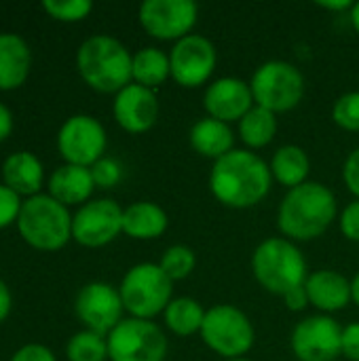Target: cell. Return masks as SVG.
<instances>
[{
	"instance_id": "35",
	"label": "cell",
	"mask_w": 359,
	"mask_h": 361,
	"mask_svg": "<svg viewBox=\"0 0 359 361\" xmlns=\"http://www.w3.org/2000/svg\"><path fill=\"white\" fill-rule=\"evenodd\" d=\"M341 355L347 357L349 361H359V322L343 328Z\"/></svg>"
},
{
	"instance_id": "43",
	"label": "cell",
	"mask_w": 359,
	"mask_h": 361,
	"mask_svg": "<svg viewBox=\"0 0 359 361\" xmlns=\"http://www.w3.org/2000/svg\"><path fill=\"white\" fill-rule=\"evenodd\" d=\"M351 300L359 307V273L351 279Z\"/></svg>"
},
{
	"instance_id": "17",
	"label": "cell",
	"mask_w": 359,
	"mask_h": 361,
	"mask_svg": "<svg viewBox=\"0 0 359 361\" xmlns=\"http://www.w3.org/2000/svg\"><path fill=\"white\" fill-rule=\"evenodd\" d=\"M112 114L127 133H146L159 118V99L152 89L131 82L114 95Z\"/></svg>"
},
{
	"instance_id": "15",
	"label": "cell",
	"mask_w": 359,
	"mask_h": 361,
	"mask_svg": "<svg viewBox=\"0 0 359 361\" xmlns=\"http://www.w3.org/2000/svg\"><path fill=\"white\" fill-rule=\"evenodd\" d=\"M123 300L116 288L104 281L87 283L76 296V315L87 330L108 336L123 322Z\"/></svg>"
},
{
	"instance_id": "34",
	"label": "cell",
	"mask_w": 359,
	"mask_h": 361,
	"mask_svg": "<svg viewBox=\"0 0 359 361\" xmlns=\"http://www.w3.org/2000/svg\"><path fill=\"white\" fill-rule=\"evenodd\" d=\"M341 233L345 239L359 243V199L351 201L343 212H341Z\"/></svg>"
},
{
	"instance_id": "8",
	"label": "cell",
	"mask_w": 359,
	"mask_h": 361,
	"mask_svg": "<svg viewBox=\"0 0 359 361\" xmlns=\"http://www.w3.org/2000/svg\"><path fill=\"white\" fill-rule=\"evenodd\" d=\"M201 341L224 360H239L254 347L256 332L250 317L233 305H216L205 311Z\"/></svg>"
},
{
	"instance_id": "42",
	"label": "cell",
	"mask_w": 359,
	"mask_h": 361,
	"mask_svg": "<svg viewBox=\"0 0 359 361\" xmlns=\"http://www.w3.org/2000/svg\"><path fill=\"white\" fill-rule=\"evenodd\" d=\"M349 19H351V23H353L355 32L359 34V2H353V8L349 11Z\"/></svg>"
},
{
	"instance_id": "11",
	"label": "cell",
	"mask_w": 359,
	"mask_h": 361,
	"mask_svg": "<svg viewBox=\"0 0 359 361\" xmlns=\"http://www.w3.org/2000/svg\"><path fill=\"white\" fill-rule=\"evenodd\" d=\"M106 144L108 140H106L104 125L89 114L70 116L57 133L59 154L70 165H80V167L95 165L99 159H104Z\"/></svg>"
},
{
	"instance_id": "31",
	"label": "cell",
	"mask_w": 359,
	"mask_h": 361,
	"mask_svg": "<svg viewBox=\"0 0 359 361\" xmlns=\"http://www.w3.org/2000/svg\"><path fill=\"white\" fill-rule=\"evenodd\" d=\"M42 8L57 21H80L91 13L93 4L89 0H44Z\"/></svg>"
},
{
	"instance_id": "12",
	"label": "cell",
	"mask_w": 359,
	"mask_h": 361,
	"mask_svg": "<svg viewBox=\"0 0 359 361\" xmlns=\"http://www.w3.org/2000/svg\"><path fill=\"white\" fill-rule=\"evenodd\" d=\"M216 61L218 53L214 42L201 34H188L169 53L171 78L184 89H197L212 78Z\"/></svg>"
},
{
	"instance_id": "9",
	"label": "cell",
	"mask_w": 359,
	"mask_h": 361,
	"mask_svg": "<svg viewBox=\"0 0 359 361\" xmlns=\"http://www.w3.org/2000/svg\"><path fill=\"white\" fill-rule=\"evenodd\" d=\"M110 361H165L167 336L150 319H123L108 336Z\"/></svg>"
},
{
	"instance_id": "3",
	"label": "cell",
	"mask_w": 359,
	"mask_h": 361,
	"mask_svg": "<svg viewBox=\"0 0 359 361\" xmlns=\"http://www.w3.org/2000/svg\"><path fill=\"white\" fill-rule=\"evenodd\" d=\"M76 68L83 80L99 93H118L133 82V55L106 34L87 38L76 53Z\"/></svg>"
},
{
	"instance_id": "32",
	"label": "cell",
	"mask_w": 359,
	"mask_h": 361,
	"mask_svg": "<svg viewBox=\"0 0 359 361\" xmlns=\"http://www.w3.org/2000/svg\"><path fill=\"white\" fill-rule=\"evenodd\" d=\"M91 169V176H93V182H95V188H114L121 178H123V169L121 165L114 161V159H99L95 165L89 167Z\"/></svg>"
},
{
	"instance_id": "20",
	"label": "cell",
	"mask_w": 359,
	"mask_h": 361,
	"mask_svg": "<svg viewBox=\"0 0 359 361\" xmlns=\"http://www.w3.org/2000/svg\"><path fill=\"white\" fill-rule=\"evenodd\" d=\"M30 47L19 34H0V91L17 89L30 74Z\"/></svg>"
},
{
	"instance_id": "37",
	"label": "cell",
	"mask_w": 359,
	"mask_h": 361,
	"mask_svg": "<svg viewBox=\"0 0 359 361\" xmlns=\"http://www.w3.org/2000/svg\"><path fill=\"white\" fill-rule=\"evenodd\" d=\"M11 361H57L55 360V355H53V351L51 349H47V347H42V345H25V347H21Z\"/></svg>"
},
{
	"instance_id": "36",
	"label": "cell",
	"mask_w": 359,
	"mask_h": 361,
	"mask_svg": "<svg viewBox=\"0 0 359 361\" xmlns=\"http://www.w3.org/2000/svg\"><path fill=\"white\" fill-rule=\"evenodd\" d=\"M343 180H345V186L349 188V192L355 195V199H359V148H355L347 157L345 167H343Z\"/></svg>"
},
{
	"instance_id": "41",
	"label": "cell",
	"mask_w": 359,
	"mask_h": 361,
	"mask_svg": "<svg viewBox=\"0 0 359 361\" xmlns=\"http://www.w3.org/2000/svg\"><path fill=\"white\" fill-rule=\"evenodd\" d=\"M317 6H322V8H326V11H351V8H353V2H351V0H332V2L320 0Z\"/></svg>"
},
{
	"instance_id": "16",
	"label": "cell",
	"mask_w": 359,
	"mask_h": 361,
	"mask_svg": "<svg viewBox=\"0 0 359 361\" xmlns=\"http://www.w3.org/2000/svg\"><path fill=\"white\" fill-rule=\"evenodd\" d=\"M254 95L250 89V82L235 78V76H222L207 85L203 93V108L209 118L222 121V123H239L252 108H254Z\"/></svg>"
},
{
	"instance_id": "21",
	"label": "cell",
	"mask_w": 359,
	"mask_h": 361,
	"mask_svg": "<svg viewBox=\"0 0 359 361\" xmlns=\"http://www.w3.org/2000/svg\"><path fill=\"white\" fill-rule=\"evenodd\" d=\"M169 226L165 209L152 201H138L123 209V233L138 241L159 239Z\"/></svg>"
},
{
	"instance_id": "24",
	"label": "cell",
	"mask_w": 359,
	"mask_h": 361,
	"mask_svg": "<svg viewBox=\"0 0 359 361\" xmlns=\"http://www.w3.org/2000/svg\"><path fill=\"white\" fill-rule=\"evenodd\" d=\"M271 176L275 182H279L281 186L296 188L305 182H309V171H311V161L309 154L305 152V148L296 146V144H286L281 148L275 150L271 163Z\"/></svg>"
},
{
	"instance_id": "38",
	"label": "cell",
	"mask_w": 359,
	"mask_h": 361,
	"mask_svg": "<svg viewBox=\"0 0 359 361\" xmlns=\"http://www.w3.org/2000/svg\"><path fill=\"white\" fill-rule=\"evenodd\" d=\"M284 300H286V307H288L290 311H296V313H298V311H305V309L309 307V296H307L305 286L292 290L290 294H286Z\"/></svg>"
},
{
	"instance_id": "14",
	"label": "cell",
	"mask_w": 359,
	"mask_h": 361,
	"mask_svg": "<svg viewBox=\"0 0 359 361\" xmlns=\"http://www.w3.org/2000/svg\"><path fill=\"white\" fill-rule=\"evenodd\" d=\"M123 233V209L112 199H95L72 216V239L85 247H102Z\"/></svg>"
},
{
	"instance_id": "4",
	"label": "cell",
	"mask_w": 359,
	"mask_h": 361,
	"mask_svg": "<svg viewBox=\"0 0 359 361\" xmlns=\"http://www.w3.org/2000/svg\"><path fill=\"white\" fill-rule=\"evenodd\" d=\"M307 260L300 247L286 237L264 239L252 254L254 279L271 294L286 296L307 281Z\"/></svg>"
},
{
	"instance_id": "6",
	"label": "cell",
	"mask_w": 359,
	"mask_h": 361,
	"mask_svg": "<svg viewBox=\"0 0 359 361\" xmlns=\"http://www.w3.org/2000/svg\"><path fill=\"white\" fill-rule=\"evenodd\" d=\"M174 281L159 264L142 262L131 267L118 288L125 311L135 319H152L174 300Z\"/></svg>"
},
{
	"instance_id": "26",
	"label": "cell",
	"mask_w": 359,
	"mask_h": 361,
	"mask_svg": "<svg viewBox=\"0 0 359 361\" xmlns=\"http://www.w3.org/2000/svg\"><path fill=\"white\" fill-rule=\"evenodd\" d=\"M131 72H133V82L146 89H154L171 76L169 53L157 47H144L133 55Z\"/></svg>"
},
{
	"instance_id": "39",
	"label": "cell",
	"mask_w": 359,
	"mask_h": 361,
	"mask_svg": "<svg viewBox=\"0 0 359 361\" xmlns=\"http://www.w3.org/2000/svg\"><path fill=\"white\" fill-rule=\"evenodd\" d=\"M13 131V114L11 110L0 102V142H4Z\"/></svg>"
},
{
	"instance_id": "10",
	"label": "cell",
	"mask_w": 359,
	"mask_h": 361,
	"mask_svg": "<svg viewBox=\"0 0 359 361\" xmlns=\"http://www.w3.org/2000/svg\"><path fill=\"white\" fill-rule=\"evenodd\" d=\"M138 19L148 36L178 42L193 34L199 6L193 0H146L140 4Z\"/></svg>"
},
{
	"instance_id": "18",
	"label": "cell",
	"mask_w": 359,
	"mask_h": 361,
	"mask_svg": "<svg viewBox=\"0 0 359 361\" xmlns=\"http://www.w3.org/2000/svg\"><path fill=\"white\" fill-rule=\"evenodd\" d=\"M305 290L309 305L324 315L343 311L351 302V281L332 269L311 273L305 281Z\"/></svg>"
},
{
	"instance_id": "25",
	"label": "cell",
	"mask_w": 359,
	"mask_h": 361,
	"mask_svg": "<svg viewBox=\"0 0 359 361\" xmlns=\"http://www.w3.org/2000/svg\"><path fill=\"white\" fill-rule=\"evenodd\" d=\"M205 319V309L201 307L199 300L188 298V296H180L174 298L167 309L163 311V322L165 328L176 334V336H193L201 332Z\"/></svg>"
},
{
	"instance_id": "7",
	"label": "cell",
	"mask_w": 359,
	"mask_h": 361,
	"mask_svg": "<svg viewBox=\"0 0 359 361\" xmlns=\"http://www.w3.org/2000/svg\"><path fill=\"white\" fill-rule=\"evenodd\" d=\"M254 104L273 114L294 110L305 97L303 72L284 59H271L256 68L250 80Z\"/></svg>"
},
{
	"instance_id": "22",
	"label": "cell",
	"mask_w": 359,
	"mask_h": 361,
	"mask_svg": "<svg viewBox=\"0 0 359 361\" xmlns=\"http://www.w3.org/2000/svg\"><path fill=\"white\" fill-rule=\"evenodd\" d=\"M188 142L193 150L205 159L218 161L231 150H235V135L233 129L216 118H201L190 127Z\"/></svg>"
},
{
	"instance_id": "33",
	"label": "cell",
	"mask_w": 359,
	"mask_h": 361,
	"mask_svg": "<svg viewBox=\"0 0 359 361\" xmlns=\"http://www.w3.org/2000/svg\"><path fill=\"white\" fill-rule=\"evenodd\" d=\"M21 199L17 192H13L8 186L0 184V228L8 226L11 222H15L19 218L21 212Z\"/></svg>"
},
{
	"instance_id": "5",
	"label": "cell",
	"mask_w": 359,
	"mask_h": 361,
	"mask_svg": "<svg viewBox=\"0 0 359 361\" xmlns=\"http://www.w3.org/2000/svg\"><path fill=\"white\" fill-rule=\"evenodd\" d=\"M17 228L23 241L32 247L55 252L72 237V216L68 207L51 195H34L21 205Z\"/></svg>"
},
{
	"instance_id": "27",
	"label": "cell",
	"mask_w": 359,
	"mask_h": 361,
	"mask_svg": "<svg viewBox=\"0 0 359 361\" xmlns=\"http://www.w3.org/2000/svg\"><path fill=\"white\" fill-rule=\"evenodd\" d=\"M275 133H277V114H273L267 108L254 106L239 121V137L252 150L269 146L273 142Z\"/></svg>"
},
{
	"instance_id": "19",
	"label": "cell",
	"mask_w": 359,
	"mask_h": 361,
	"mask_svg": "<svg viewBox=\"0 0 359 361\" xmlns=\"http://www.w3.org/2000/svg\"><path fill=\"white\" fill-rule=\"evenodd\" d=\"M93 188H95V182L91 176V169L80 167V165L66 163L57 167L49 178V192L61 205H78V203L85 205Z\"/></svg>"
},
{
	"instance_id": "40",
	"label": "cell",
	"mask_w": 359,
	"mask_h": 361,
	"mask_svg": "<svg viewBox=\"0 0 359 361\" xmlns=\"http://www.w3.org/2000/svg\"><path fill=\"white\" fill-rule=\"evenodd\" d=\"M8 313H11V292L6 283L0 279V324L8 317Z\"/></svg>"
},
{
	"instance_id": "2",
	"label": "cell",
	"mask_w": 359,
	"mask_h": 361,
	"mask_svg": "<svg viewBox=\"0 0 359 361\" xmlns=\"http://www.w3.org/2000/svg\"><path fill=\"white\" fill-rule=\"evenodd\" d=\"M339 216L334 192L320 182L290 188L277 209V226L290 241H313L322 237Z\"/></svg>"
},
{
	"instance_id": "13",
	"label": "cell",
	"mask_w": 359,
	"mask_h": 361,
	"mask_svg": "<svg viewBox=\"0 0 359 361\" xmlns=\"http://www.w3.org/2000/svg\"><path fill=\"white\" fill-rule=\"evenodd\" d=\"M343 328L330 315H311L296 324L290 336L292 353L298 361H334L341 355Z\"/></svg>"
},
{
	"instance_id": "30",
	"label": "cell",
	"mask_w": 359,
	"mask_h": 361,
	"mask_svg": "<svg viewBox=\"0 0 359 361\" xmlns=\"http://www.w3.org/2000/svg\"><path fill=\"white\" fill-rule=\"evenodd\" d=\"M332 121L345 131H359V91H349L334 102Z\"/></svg>"
},
{
	"instance_id": "23",
	"label": "cell",
	"mask_w": 359,
	"mask_h": 361,
	"mask_svg": "<svg viewBox=\"0 0 359 361\" xmlns=\"http://www.w3.org/2000/svg\"><path fill=\"white\" fill-rule=\"evenodd\" d=\"M4 186H8L17 195L34 197L42 186V165L32 152H15L6 157L2 165Z\"/></svg>"
},
{
	"instance_id": "28",
	"label": "cell",
	"mask_w": 359,
	"mask_h": 361,
	"mask_svg": "<svg viewBox=\"0 0 359 361\" xmlns=\"http://www.w3.org/2000/svg\"><path fill=\"white\" fill-rule=\"evenodd\" d=\"M66 355L70 361H106L108 360V343L102 334L83 330L70 338L66 347Z\"/></svg>"
},
{
	"instance_id": "29",
	"label": "cell",
	"mask_w": 359,
	"mask_h": 361,
	"mask_svg": "<svg viewBox=\"0 0 359 361\" xmlns=\"http://www.w3.org/2000/svg\"><path fill=\"white\" fill-rule=\"evenodd\" d=\"M159 267L171 281H182L195 271L197 256L188 245H171L163 252Z\"/></svg>"
},
{
	"instance_id": "44",
	"label": "cell",
	"mask_w": 359,
	"mask_h": 361,
	"mask_svg": "<svg viewBox=\"0 0 359 361\" xmlns=\"http://www.w3.org/2000/svg\"><path fill=\"white\" fill-rule=\"evenodd\" d=\"M224 361H252V360H245V357H239V360H224Z\"/></svg>"
},
{
	"instance_id": "1",
	"label": "cell",
	"mask_w": 359,
	"mask_h": 361,
	"mask_svg": "<svg viewBox=\"0 0 359 361\" xmlns=\"http://www.w3.org/2000/svg\"><path fill=\"white\" fill-rule=\"evenodd\" d=\"M273 176L269 163L256 152L235 148L214 161L209 171V190L218 203L231 209H250L271 190Z\"/></svg>"
}]
</instances>
